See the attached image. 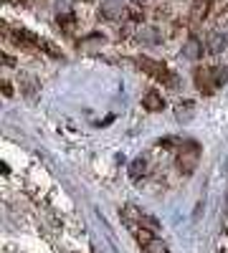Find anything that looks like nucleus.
<instances>
[{"label": "nucleus", "mask_w": 228, "mask_h": 253, "mask_svg": "<svg viewBox=\"0 0 228 253\" xmlns=\"http://www.w3.org/2000/svg\"><path fill=\"white\" fill-rule=\"evenodd\" d=\"M144 109H147V112H157V109H162V96L157 94V91H147V94H144Z\"/></svg>", "instance_id": "4"}, {"label": "nucleus", "mask_w": 228, "mask_h": 253, "mask_svg": "<svg viewBox=\"0 0 228 253\" xmlns=\"http://www.w3.org/2000/svg\"><path fill=\"white\" fill-rule=\"evenodd\" d=\"M195 84L200 86L203 94H211L216 89V81H213V71L211 69H198L195 71Z\"/></svg>", "instance_id": "3"}, {"label": "nucleus", "mask_w": 228, "mask_h": 253, "mask_svg": "<svg viewBox=\"0 0 228 253\" xmlns=\"http://www.w3.org/2000/svg\"><path fill=\"white\" fill-rule=\"evenodd\" d=\"M195 162H198V144L188 142L180 150V155H178V165L182 167V172H190L193 167H195Z\"/></svg>", "instance_id": "2"}, {"label": "nucleus", "mask_w": 228, "mask_h": 253, "mask_svg": "<svg viewBox=\"0 0 228 253\" xmlns=\"http://www.w3.org/2000/svg\"><path fill=\"white\" fill-rule=\"evenodd\" d=\"M137 63H139V69H144V74H150V76H155V79H160V81H168V84H173V76L168 74V69L162 66V63H157V61H150V58H137Z\"/></svg>", "instance_id": "1"}]
</instances>
